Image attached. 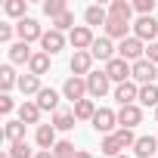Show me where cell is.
<instances>
[{"label":"cell","mask_w":158,"mask_h":158,"mask_svg":"<svg viewBox=\"0 0 158 158\" xmlns=\"http://www.w3.org/2000/svg\"><path fill=\"white\" fill-rule=\"evenodd\" d=\"M118 56L124 59V62H139V59H146V44L139 40V37H127V40H121L118 44Z\"/></svg>","instance_id":"obj_1"},{"label":"cell","mask_w":158,"mask_h":158,"mask_svg":"<svg viewBox=\"0 0 158 158\" xmlns=\"http://www.w3.org/2000/svg\"><path fill=\"white\" fill-rule=\"evenodd\" d=\"M106 74H109V81H115V84H127V81H133V65L124 62L121 56H115L106 65Z\"/></svg>","instance_id":"obj_2"},{"label":"cell","mask_w":158,"mask_h":158,"mask_svg":"<svg viewBox=\"0 0 158 158\" xmlns=\"http://www.w3.org/2000/svg\"><path fill=\"white\" fill-rule=\"evenodd\" d=\"M93 28H87V25H77L71 34H68V44L74 47V53H90V47H93Z\"/></svg>","instance_id":"obj_3"},{"label":"cell","mask_w":158,"mask_h":158,"mask_svg":"<svg viewBox=\"0 0 158 158\" xmlns=\"http://www.w3.org/2000/svg\"><path fill=\"white\" fill-rule=\"evenodd\" d=\"M109 74H106V68L102 71H90L87 74V93H90V99H102L106 93H109Z\"/></svg>","instance_id":"obj_4"},{"label":"cell","mask_w":158,"mask_h":158,"mask_svg":"<svg viewBox=\"0 0 158 158\" xmlns=\"http://www.w3.org/2000/svg\"><path fill=\"white\" fill-rule=\"evenodd\" d=\"M62 96L65 99H71V102H81V99H87V77H68V81L62 84Z\"/></svg>","instance_id":"obj_5"},{"label":"cell","mask_w":158,"mask_h":158,"mask_svg":"<svg viewBox=\"0 0 158 158\" xmlns=\"http://www.w3.org/2000/svg\"><path fill=\"white\" fill-rule=\"evenodd\" d=\"M155 34H158V22H155L152 16H139V19L133 22V37H139L143 44H146V40L155 44Z\"/></svg>","instance_id":"obj_6"},{"label":"cell","mask_w":158,"mask_h":158,"mask_svg":"<svg viewBox=\"0 0 158 158\" xmlns=\"http://www.w3.org/2000/svg\"><path fill=\"white\" fill-rule=\"evenodd\" d=\"M155 77H158V65H152L149 59H139V62H133V81H136L139 87H146V84H155Z\"/></svg>","instance_id":"obj_7"},{"label":"cell","mask_w":158,"mask_h":158,"mask_svg":"<svg viewBox=\"0 0 158 158\" xmlns=\"http://www.w3.org/2000/svg\"><path fill=\"white\" fill-rule=\"evenodd\" d=\"M115 124H118V112H112V109H99L96 118H93V130L96 133H106V136L115 133Z\"/></svg>","instance_id":"obj_8"},{"label":"cell","mask_w":158,"mask_h":158,"mask_svg":"<svg viewBox=\"0 0 158 158\" xmlns=\"http://www.w3.org/2000/svg\"><path fill=\"white\" fill-rule=\"evenodd\" d=\"M16 34H19V40L31 44V40L44 37V28L37 25V19H22V22H16Z\"/></svg>","instance_id":"obj_9"},{"label":"cell","mask_w":158,"mask_h":158,"mask_svg":"<svg viewBox=\"0 0 158 158\" xmlns=\"http://www.w3.org/2000/svg\"><path fill=\"white\" fill-rule=\"evenodd\" d=\"M115 99H118L121 109H124V106H136V99H139V87H136V81L118 84V87H115Z\"/></svg>","instance_id":"obj_10"},{"label":"cell","mask_w":158,"mask_h":158,"mask_svg":"<svg viewBox=\"0 0 158 158\" xmlns=\"http://www.w3.org/2000/svg\"><path fill=\"white\" fill-rule=\"evenodd\" d=\"M40 47H44V53H47V56H56V53L65 47V34H62V31H56V28H50V31H44Z\"/></svg>","instance_id":"obj_11"},{"label":"cell","mask_w":158,"mask_h":158,"mask_svg":"<svg viewBox=\"0 0 158 158\" xmlns=\"http://www.w3.org/2000/svg\"><path fill=\"white\" fill-rule=\"evenodd\" d=\"M106 37L109 40H127L130 37V22H121V19H112L106 22Z\"/></svg>","instance_id":"obj_12"},{"label":"cell","mask_w":158,"mask_h":158,"mask_svg":"<svg viewBox=\"0 0 158 158\" xmlns=\"http://www.w3.org/2000/svg\"><path fill=\"white\" fill-rule=\"evenodd\" d=\"M90 56H93V59H102V62L109 65V62L115 59V47H112V40H109V37H96L93 47H90Z\"/></svg>","instance_id":"obj_13"},{"label":"cell","mask_w":158,"mask_h":158,"mask_svg":"<svg viewBox=\"0 0 158 158\" xmlns=\"http://www.w3.org/2000/svg\"><path fill=\"white\" fill-rule=\"evenodd\" d=\"M139 121H143V109H139V106H124V109H118V124H121V127L133 130Z\"/></svg>","instance_id":"obj_14"},{"label":"cell","mask_w":158,"mask_h":158,"mask_svg":"<svg viewBox=\"0 0 158 158\" xmlns=\"http://www.w3.org/2000/svg\"><path fill=\"white\" fill-rule=\"evenodd\" d=\"M34 139H37V146H40L44 152H53V149H56V143H59V139H56V127H53V124H40V127H37V133H34Z\"/></svg>","instance_id":"obj_15"},{"label":"cell","mask_w":158,"mask_h":158,"mask_svg":"<svg viewBox=\"0 0 158 158\" xmlns=\"http://www.w3.org/2000/svg\"><path fill=\"white\" fill-rule=\"evenodd\" d=\"M37 109L40 112H59V93L53 90V87H44L40 93H37Z\"/></svg>","instance_id":"obj_16"},{"label":"cell","mask_w":158,"mask_h":158,"mask_svg":"<svg viewBox=\"0 0 158 158\" xmlns=\"http://www.w3.org/2000/svg\"><path fill=\"white\" fill-rule=\"evenodd\" d=\"M90 68H93V56L90 53H74L71 56V74L74 77H87Z\"/></svg>","instance_id":"obj_17"},{"label":"cell","mask_w":158,"mask_h":158,"mask_svg":"<svg viewBox=\"0 0 158 158\" xmlns=\"http://www.w3.org/2000/svg\"><path fill=\"white\" fill-rule=\"evenodd\" d=\"M19 121L28 127V124H37L40 121V109H37V102H31V99H25L22 106H19ZM40 127V124H37Z\"/></svg>","instance_id":"obj_18"},{"label":"cell","mask_w":158,"mask_h":158,"mask_svg":"<svg viewBox=\"0 0 158 158\" xmlns=\"http://www.w3.org/2000/svg\"><path fill=\"white\" fill-rule=\"evenodd\" d=\"M31 56H34V53H31V47H28L25 40H16V44L10 47V62H13V65H22V62H31Z\"/></svg>","instance_id":"obj_19"},{"label":"cell","mask_w":158,"mask_h":158,"mask_svg":"<svg viewBox=\"0 0 158 158\" xmlns=\"http://www.w3.org/2000/svg\"><path fill=\"white\" fill-rule=\"evenodd\" d=\"M155 149H158V136H136L133 155L136 158H149V155H155Z\"/></svg>","instance_id":"obj_20"},{"label":"cell","mask_w":158,"mask_h":158,"mask_svg":"<svg viewBox=\"0 0 158 158\" xmlns=\"http://www.w3.org/2000/svg\"><path fill=\"white\" fill-rule=\"evenodd\" d=\"M109 16H112V19H121V22H130V16H133V3H127V0H112Z\"/></svg>","instance_id":"obj_21"},{"label":"cell","mask_w":158,"mask_h":158,"mask_svg":"<svg viewBox=\"0 0 158 158\" xmlns=\"http://www.w3.org/2000/svg\"><path fill=\"white\" fill-rule=\"evenodd\" d=\"M19 90H22L25 96H37V93L44 90V87H40V77H37V74H22V77H19Z\"/></svg>","instance_id":"obj_22"},{"label":"cell","mask_w":158,"mask_h":158,"mask_svg":"<svg viewBox=\"0 0 158 158\" xmlns=\"http://www.w3.org/2000/svg\"><path fill=\"white\" fill-rule=\"evenodd\" d=\"M96 106H93V99H81V102H74V118L77 121H93L96 118Z\"/></svg>","instance_id":"obj_23"},{"label":"cell","mask_w":158,"mask_h":158,"mask_svg":"<svg viewBox=\"0 0 158 158\" xmlns=\"http://www.w3.org/2000/svg\"><path fill=\"white\" fill-rule=\"evenodd\" d=\"M47 68H50V56H47L44 50L34 53L31 62H28V74H37V77H40V74H47Z\"/></svg>","instance_id":"obj_24"},{"label":"cell","mask_w":158,"mask_h":158,"mask_svg":"<svg viewBox=\"0 0 158 158\" xmlns=\"http://www.w3.org/2000/svg\"><path fill=\"white\" fill-rule=\"evenodd\" d=\"M3 136H6L10 146H13V143H22V139H25V124H22V121H6Z\"/></svg>","instance_id":"obj_25"},{"label":"cell","mask_w":158,"mask_h":158,"mask_svg":"<svg viewBox=\"0 0 158 158\" xmlns=\"http://www.w3.org/2000/svg\"><path fill=\"white\" fill-rule=\"evenodd\" d=\"M84 19H87V28H93V25H106V22H109V10H102V6H87Z\"/></svg>","instance_id":"obj_26"},{"label":"cell","mask_w":158,"mask_h":158,"mask_svg":"<svg viewBox=\"0 0 158 158\" xmlns=\"http://www.w3.org/2000/svg\"><path fill=\"white\" fill-rule=\"evenodd\" d=\"M99 152H102V155H109V158H118V155L124 152V146H121V139L112 133V136H102V146H99Z\"/></svg>","instance_id":"obj_27"},{"label":"cell","mask_w":158,"mask_h":158,"mask_svg":"<svg viewBox=\"0 0 158 158\" xmlns=\"http://www.w3.org/2000/svg\"><path fill=\"white\" fill-rule=\"evenodd\" d=\"M25 10H28V0H6V3H3V13L6 16H13V19H28L25 16Z\"/></svg>","instance_id":"obj_28"},{"label":"cell","mask_w":158,"mask_h":158,"mask_svg":"<svg viewBox=\"0 0 158 158\" xmlns=\"http://www.w3.org/2000/svg\"><path fill=\"white\" fill-rule=\"evenodd\" d=\"M139 106H152V109H158V87L155 84H146V87H139V99H136Z\"/></svg>","instance_id":"obj_29"},{"label":"cell","mask_w":158,"mask_h":158,"mask_svg":"<svg viewBox=\"0 0 158 158\" xmlns=\"http://www.w3.org/2000/svg\"><path fill=\"white\" fill-rule=\"evenodd\" d=\"M16 84H19V77H16L13 65H3V68H0V90H3V93H10Z\"/></svg>","instance_id":"obj_30"},{"label":"cell","mask_w":158,"mask_h":158,"mask_svg":"<svg viewBox=\"0 0 158 158\" xmlns=\"http://www.w3.org/2000/svg\"><path fill=\"white\" fill-rule=\"evenodd\" d=\"M44 13L56 22L59 16H65V13H68V3H65V0H47V3H44Z\"/></svg>","instance_id":"obj_31"},{"label":"cell","mask_w":158,"mask_h":158,"mask_svg":"<svg viewBox=\"0 0 158 158\" xmlns=\"http://www.w3.org/2000/svg\"><path fill=\"white\" fill-rule=\"evenodd\" d=\"M74 121H77L74 112H56V115H53V127H56V130H71Z\"/></svg>","instance_id":"obj_32"},{"label":"cell","mask_w":158,"mask_h":158,"mask_svg":"<svg viewBox=\"0 0 158 158\" xmlns=\"http://www.w3.org/2000/svg\"><path fill=\"white\" fill-rule=\"evenodd\" d=\"M6 152H10L13 158H34V155H37V152H31V146H28L25 139H22V143H13Z\"/></svg>","instance_id":"obj_33"},{"label":"cell","mask_w":158,"mask_h":158,"mask_svg":"<svg viewBox=\"0 0 158 158\" xmlns=\"http://www.w3.org/2000/svg\"><path fill=\"white\" fill-rule=\"evenodd\" d=\"M74 152H77V149H74V143H68V139H59L56 149H53L56 158H74Z\"/></svg>","instance_id":"obj_34"},{"label":"cell","mask_w":158,"mask_h":158,"mask_svg":"<svg viewBox=\"0 0 158 158\" xmlns=\"http://www.w3.org/2000/svg\"><path fill=\"white\" fill-rule=\"evenodd\" d=\"M53 28H56V31H74V13L68 10L65 16H59V19L53 22Z\"/></svg>","instance_id":"obj_35"},{"label":"cell","mask_w":158,"mask_h":158,"mask_svg":"<svg viewBox=\"0 0 158 158\" xmlns=\"http://www.w3.org/2000/svg\"><path fill=\"white\" fill-rule=\"evenodd\" d=\"M115 136L121 139V146H124V149L136 146V136H133V130H127V127H118V130H115Z\"/></svg>","instance_id":"obj_36"},{"label":"cell","mask_w":158,"mask_h":158,"mask_svg":"<svg viewBox=\"0 0 158 158\" xmlns=\"http://www.w3.org/2000/svg\"><path fill=\"white\" fill-rule=\"evenodd\" d=\"M133 10H136L139 16H152V10H155V0H136V3H133Z\"/></svg>","instance_id":"obj_37"},{"label":"cell","mask_w":158,"mask_h":158,"mask_svg":"<svg viewBox=\"0 0 158 158\" xmlns=\"http://www.w3.org/2000/svg\"><path fill=\"white\" fill-rule=\"evenodd\" d=\"M16 109V102H13V96L10 93H3V96H0V112H3V115H10Z\"/></svg>","instance_id":"obj_38"},{"label":"cell","mask_w":158,"mask_h":158,"mask_svg":"<svg viewBox=\"0 0 158 158\" xmlns=\"http://www.w3.org/2000/svg\"><path fill=\"white\" fill-rule=\"evenodd\" d=\"M146 59H149V62H152V65H158V40H155V44H149V47H146Z\"/></svg>","instance_id":"obj_39"},{"label":"cell","mask_w":158,"mask_h":158,"mask_svg":"<svg viewBox=\"0 0 158 158\" xmlns=\"http://www.w3.org/2000/svg\"><path fill=\"white\" fill-rule=\"evenodd\" d=\"M10 37H13V25H0V40L6 44Z\"/></svg>","instance_id":"obj_40"},{"label":"cell","mask_w":158,"mask_h":158,"mask_svg":"<svg viewBox=\"0 0 158 158\" xmlns=\"http://www.w3.org/2000/svg\"><path fill=\"white\" fill-rule=\"evenodd\" d=\"M34 158H56V155H53V152H44V149H37V155H34Z\"/></svg>","instance_id":"obj_41"},{"label":"cell","mask_w":158,"mask_h":158,"mask_svg":"<svg viewBox=\"0 0 158 158\" xmlns=\"http://www.w3.org/2000/svg\"><path fill=\"white\" fill-rule=\"evenodd\" d=\"M74 158H93V155H90V152H84V149H77V152H74Z\"/></svg>","instance_id":"obj_42"},{"label":"cell","mask_w":158,"mask_h":158,"mask_svg":"<svg viewBox=\"0 0 158 158\" xmlns=\"http://www.w3.org/2000/svg\"><path fill=\"white\" fill-rule=\"evenodd\" d=\"M3 158H13V155H10V152H3Z\"/></svg>","instance_id":"obj_43"},{"label":"cell","mask_w":158,"mask_h":158,"mask_svg":"<svg viewBox=\"0 0 158 158\" xmlns=\"http://www.w3.org/2000/svg\"><path fill=\"white\" fill-rule=\"evenodd\" d=\"M155 121H158V109H155Z\"/></svg>","instance_id":"obj_44"},{"label":"cell","mask_w":158,"mask_h":158,"mask_svg":"<svg viewBox=\"0 0 158 158\" xmlns=\"http://www.w3.org/2000/svg\"><path fill=\"white\" fill-rule=\"evenodd\" d=\"M118 158H130V155H118Z\"/></svg>","instance_id":"obj_45"}]
</instances>
